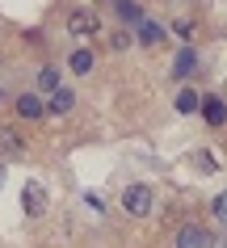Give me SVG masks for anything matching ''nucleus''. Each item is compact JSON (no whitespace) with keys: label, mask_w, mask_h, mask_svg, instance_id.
Returning a JSON list of instances; mask_svg holds the SVG:
<instances>
[{"label":"nucleus","mask_w":227,"mask_h":248,"mask_svg":"<svg viewBox=\"0 0 227 248\" xmlns=\"http://www.w3.org/2000/svg\"><path fill=\"white\" fill-rule=\"evenodd\" d=\"M151 206H156V194H151L147 185H126V189H122V210H126L131 219H147Z\"/></svg>","instance_id":"f257e3e1"},{"label":"nucleus","mask_w":227,"mask_h":248,"mask_svg":"<svg viewBox=\"0 0 227 248\" xmlns=\"http://www.w3.org/2000/svg\"><path fill=\"white\" fill-rule=\"evenodd\" d=\"M67 34L72 38H97L101 34V17L93 9H72L67 13Z\"/></svg>","instance_id":"f03ea898"},{"label":"nucleus","mask_w":227,"mask_h":248,"mask_svg":"<svg viewBox=\"0 0 227 248\" xmlns=\"http://www.w3.org/2000/svg\"><path fill=\"white\" fill-rule=\"evenodd\" d=\"M26 135L17 131V126H0V160L9 164V160H21L26 156Z\"/></svg>","instance_id":"7ed1b4c3"},{"label":"nucleus","mask_w":227,"mask_h":248,"mask_svg":"<svg viewBox=\"0 0 227 248\" xmlns=\"http://www.w3.org/2000/svg\"><path fill=\"white\" fill-rule=\"evenodd\" d=\"M46 206H51V202H46V189H42L38 181H26V189H21V210H26L30 219H42Z\"/></svg>","instance_id":"20e7f679"},{"label":"nucleus","mask_w":227,"mask_h":248,"mask_svg":"<svg viewBox=\"0 0 227 248\" xmlns=\"http://www.w3.org/2000/svg\"><path fill=\"white\" fill-rule=\"evenodd\" d=\"M13 114L26 118V122H42V118H46V105H42L38 93H21V97L13 101Z\"/></svg>","instance_id":"39448f33"},{"label":"nucleus","mask_w":227,"mask_h":248,"mask_svg":"<svg viewBox=\"0 0 227 248\" xmlns=\"http://www.w3.org/2000/svg\"><path fill=\"white\" fill-rule=\"evenodd\" d=\"M177 248H211V232L202 223H185L177 232Z\"/></svg>","instance_id":"423d86ee"},{"label":"nucleus","mask_w":227,"mask_h":248,"mask_svg":"<svg viewBox=\"0 0 227 248\" xmlns=\"http://www.w3.org/2000/svg\"><path fill=\"white\" fill-rule=\"evenodd\" d=\"M198 114L206 118V126H227V105H223V97H202V105H198Z\"/></svg>","instance_id":"0eeeda50"},{"label":"nucleus","mask_w":227,"mask_h":248,"mask_svg":"<svg viewBox=\"0 0 227 248\" xmlns=\"http://www.w3.org/2000/svg\"><path fill=\"white\" fill-rule=\"evenodd\" d=\"M139 42H143V46H164V42H168V26H160V21H139Z\"/></svg>","instance_id":"6e6552de"},{"label":"nucleus","mask_w":227,"mask_h":248,"mask_svg":"<svg viewBox=\"0 0 227 248\" xmlns=\"http://www.w3.org/2000/svg\"><path fill=\"white\" fill-rule=\"evenodd\" d=\"M67 67H72V76H89L97 67V55L89 51V46H76V51L67 55Z\"/></svg>","instance_id":"1a4fd4ad"},{"label":"nucleus","mask_w":227,"mask_h":248,"mask_svg":"<svg viewBox=\"0 0 227 248\" xmlns=\"http://www.w3.org/2000/svg\"><path fill=\"white\" fill-rule=\"evenodd\" d=\"M198 67V51H194V42H185L181 51H177V63H173V80H185L189 72Z\"/></svg>","instance_id":"9d476101"},{"label":"nucleus","mask_w":227,"mask_h":248,"mask_svg":"<svg viewBox=\"0 0 227 248\" xmlns=\"http://www.w3.org/2000/svg\"><path fill=\"white\" fill-rule=\"evenodd\" d=\"M114 13H118L122 26H139V21H143V4H135V0H114Z\"/></svg>","instance_id":"9b49d317"},{"label":"nucleus","mask_w":227,"mask_h":248,"mask_svg":"<svg viewBox=\"0 0 227 248\" xmlns=\"http://www.w3.org/2000/svg\"><path fill=\"white\" fill-rule=\"evenodd\" d=\"M72 105H76V93L72 89H55L51 101H46V114H72Z\"/></svg>","instance_id":"f8f14e48"},{"label":"nucleus","mask_w":227,"mask_h":248,"mask_svg":"<svg viewBox=\"0 0 227 248\" xmlns=\"http://www.w3.org/2000/svg\"><path fill=\"white\" fill-rule=\"evenodd\" d=\"M38 89H42V93H55V89H63V72H59L55 63H46V67L38 72Z\"/></svg>","instance_id":"ddd939ff"},{"label":"nucleus","mask_w":227,"mask_h":248,"mask_svg":"<svg viewBox=\"0 0 227 248\" xmlns=\"http://www.w3.org/2000/svg\"><path fill=\"white\" fill-rule=\"evenodd\" d=\"M173 105H177V114H198V105H202V93H194V89H181Z\"/></svg>","instance_id":"4468645a"},{"label":"nucleus","mask_w":227,"mask_h":248,"mask_svg":"<svg viewBox=\"0 0 227 248\" xmlns=\"http://www.w3.org/2000/svg\"><path fill=\"white\" fill-rule=\"evenodd\" d=\"M173 34H177L181 42H194V34H198V30H194V21H189V17H177V21H173Z\"/></svg>","instance_id":"2eb2a0df"},{"label":"nucleus","mask_w":227,"mask_h":248,"mask_svg":"<svg viewBox=\"0 0 227 248\" xmlns=\"http://www.w3.org/2000/svg\"><path fill=\"white\" fill-rule=\"evenodd\" d=\"M131 34H126V30H114V34H109V51H126V46H131Z\"/></svg>","instance_id":"dca6fc26"},{"label":"nucleus","mask_w":227,"mask_h":248,"mask_svg":"<svg viewBox=\"0 0 227 248\" xmlns=\"http://www.w3.org/2000/svg\"><path fill=\"white\" fill-rule=\"evenodd\" d=\"M211 210H214V219H219V223H227V194H219V198H214V202H211Z\"/></svg>","instance_id":"f3484780"},{"label":"nucleus","mask_w":227,"mask_h":248,"mask_svg":"<svg viewBox=\"0 0 227 248\" xmlns=\"http://www.w3.org/2000/svg\"><path fill=\"white\" fill-rule=\"evenodd\" d=\"M0 185H4V160H0Z\"/></svg>","instance_id":"a211bd4d"}]
</instances>
